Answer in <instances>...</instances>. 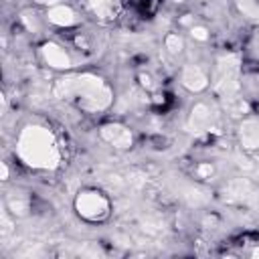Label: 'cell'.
<instances>
[{
  "label": "cell",
  "mask_w": 259,
  "mask_h": 259,
  "mask_svg": "<svg viewBox=\"0 0 259 259\" xmlns=\"http://www.w3.org/2000/svg\"><path fill=\"white\" fill-rule=\"evenodd\" d=\"M182 83L188 87V89H202V87H206V77L202 75V71L198 69V67H188L186 71H184V75H182Z\"/></svg>",
  "instance_id": "8992f818"
},
{
  "label": "cell",
  "mask_w": 259,
  "mask_h": 259,
  "mask_svg": "<svg viewBox=\"0 0 259 259\" xmlns=\"http://www.w3.org/2000/svg\"><path fill=\"white\" fill-rule=\"evenodd\" d=\"M87 6L99 18H115L117 14V0H87Z\"/></svg>",
  "instance_id": "3957f363"
},
{
  "label": "cell",
  "mask_w": 259,
  "mask_h": 259,
  "mask_svg": "<svg viewBox=\"0 0 259 259\" xmlns=\"http://www.w3.org/2000/svg\"><path fill=\"white\" fill-rule=\"evenodd\" d=\"M257 2H259V0H257Z\"/></svg>",
  "instance_id": "52a82bcc"
},
{
  "label": "cell",
  "mask_w": 259,
  "mask_h": 259,
  "mask_svg": "<svg viewBox=\"0 0 259 259\" xmlns=\"http://www.w3.org/2000/svg\"><path fill=\"white\" fill-rule=\"evenodd\" d=\"M109 208H111L109 198L103 192L95 190V188H85L75 198V210L87 223H101V221H105L109 217Z\"/></svg>",
  "instance_id": "7a4b0ae2"
},
{
  "label": "cell",
  "mask_w": 259,
  "mask_h": 259,
  "mask_svg": "<svg viewBox=\"0 0 259 259\" xmlns=\"http://www.w3.org/2000/svg\"><path fill=\"white\" fill-rule=\"evenodd\" d=\"M42 53L51 67H69V55L65 53V49H61L57 45H47L42 49Z\"/></svg>",
  "instance_id": "277c9868"
},
{
  "label": "cell",
  "mask_w": 259,
  "mask_h": 259,
  "mask_svg": "<svg viewBox=\"0 0 259 259\" xmlns=\"http://www.w3.org/2000/svg\"><path fill=\"white\" fill-rule=\"evenodd\" d=\"M18 156L28 166L51 168L59 162V148L47 127L28 125L18 136Z\"/></svg>",
  "instance_id": "6da1fadb"
},
{
  "label": "cell",
  "mask_w": 259,
  "mask_h": 259,
  "mask_svg": "<svg viewBox=\"0 0 259 259\" xmlns=\"http://www.w3.org/2000/svg\"><path fill=\"white\" fill-rule=\"evenodd\" d=\"M47 18H49L53 24H57V26H69V24L75 22V14H73V10H71V8H65V6L51 8L49 14H47Z\"/></svg>",
  "instance_id": "5b68a950"
}]
</instances>
